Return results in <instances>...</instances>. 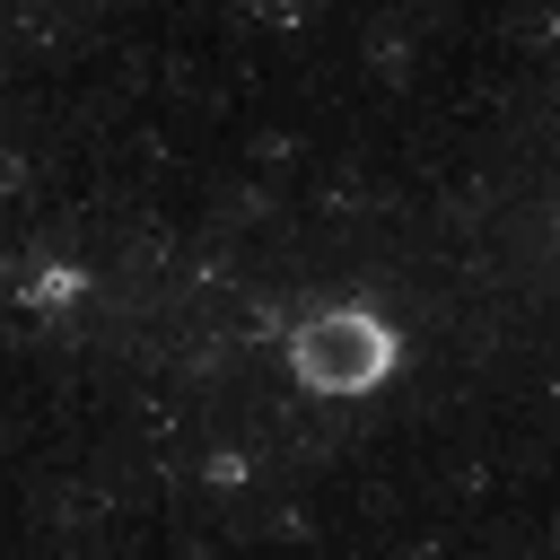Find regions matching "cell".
<instances>
[{"mask_svg": "<svg viewBox=\"0 0 560 560\" xmlns=\"http://www.w3.org/2000/svg\"><path fill=\"white\" fill-rule=\"evenodd\" d=\"M289 359H298L306 385L359 394V385H376V376L394 368V324H385L376 306H315V315L289 332Z\"/></svg>", "mask_w": 560, "mask_h": 560, "instance_id": "1", "label": "cell"}]
</instances>
